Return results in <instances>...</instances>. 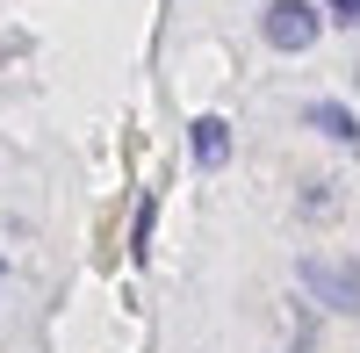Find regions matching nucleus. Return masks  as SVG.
Listing matches in <instances>:
<instances>
[{
	"label": "nucleus",
	"instance_id": "1",
	"mask_svg": "<svg viewBox=\"0 0 360 353\" xmlns=\"http://www.w3.org/2000/svg\"><path fill=\"white\" fill-rule=\"evenodd\" d=\"M259 29H266V44H274V51H310L317 29H324V15L310 8V0H274V8L259 15Z\"/></svg>",
	"mask_w": 360,
	"mask_h": 353
},
{
	"label": "nucleus",
	"instance_id": "2",
	"mask_svg": "<svg viewBox=\"0 0 360 353\" xmlns=\"http://www.w3.org/2000/svg\"><path fill=\"white\" fill-rule=\"evenodd\" d=\"M303 281H310L332 310H360V267H324V259H303Z\"/></svg>",
	"mask_w": 360,
	"mask_h": 353
},
{
	"label": "nucleus",
	"instance_id": "3",
	"mask_svg": "<svg viewBox=\"0 0 360 353\" xmlns=\"http://www.w3.org/2000/svg\"><path fill=\"white\" fill-rule=\"evenodd\" d=\"M188 152H195V166H202V173L231 166V123H224V115H195V130H188Z\"/></svg>",
	"mask_w": 360,
	"mask_h": 353
},
{
	"label": "nucleus",
	"instance_id": "4",
	"mask_svg": "<svg viewBox=\"0 0 360 353\" xmlns=\"http://www.w3.org/2000/svg\"><path fill=\"white\" fill-rule=\"evenodd\" d=\"M310 130H324V137H339V144H360V130H353V115H346L339 101H317V108H310Z\"/></svg>",
	"mask_w": 360,
	"mask_h": 353
},
{
	"label": "nucleus",
	"instance_id": "5",
	"mask_svg": "<svg viewBox=\"0 0 360 353\" xmlns=\"http://www.w3.org/2000/svg\"><path fill=\"white\" fill-rule=\"evenodd\" d=\"M152 217H159V202H137V224H130V252L137 259L152 252Z\"/></svg>",
	"mask_w": 360,
	"mask_h": 353
},
{
	"label": "nucleus",
	"instance_id": "6",
	"mask_svg": "<svg viewBox=\"0 0 360 353\" xmlns=\"http://www.w3.org/2000/svg\"><path fill=\"white\" fill-rule=\"evenodd\" d=\"M324 8H332L339 22H360V0H324Z\"/></svg>",
	"mask_w": 360,
	"mask_h": 353
}]
</instances>
